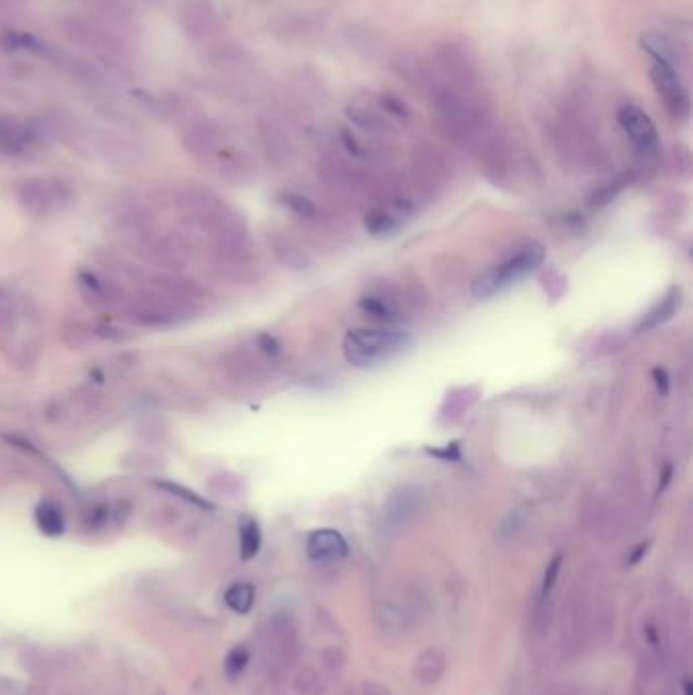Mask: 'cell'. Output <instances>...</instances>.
Listing matches in <instances>:
<instances>
[{"mask_svg":"<svg viewBox=\"0 0 693 695\" xmlns=\"http://www.w3.org/2000/svg\"><path fill=\"white\" fill-rule=\"evenodd\" d=\"M61 344L68 350H86L98 344V338L94 334V326L82 320H66L59 330Z\"/></svg>","mask_w":693,"mask_h":695,"instance_id":"ac0fdd59","label":"cell"},{"mask_svg":"<svg viewBox=\"0 0 693 695\" xmlns=\"http://www.w3.org/2000/svg\"><path fill=\"white\" fill-rule=\"evenodd\" d=\"M360 695H393L385 685H381L378 681L366 679L360 687Z\"/></svg>","mask_w":693,"mask_h":695,"instance_id":"836d02e7","label":"cell"},{"mask_svg":"<svg viewBox=\"0 0 693 695\" xmlns=\"http://www.w3.org/2000/svg\"><path fill=\"white\" fill-rule=\"evenodd\" d=\"M250 665V647L246 643L234 645L224 657V675L228 681H236Z\"/></svg>","mask_w":693,"mask_h":695,"instance_id":"44dd1931","label":"cell"},{"mask_svg":"<svg viewBox=\"0 0 693 695\" xmlns=\"http://www.w3.org/2000/svg\"><path fill=\"white\" fill-rule=\"evenodd\" d=\"M318 681H320L318 673H315V671L309 669V667H305V669L299 671V675H297V679H295V689H297V693L311 695V693L318 691V687H320Z\"/></svg>","mask_w":693,"mask_h":695,"instance_id":"1f68e13d","label":"cell"},{"mask_svg":"<svg viewBox=\"0 0 693 695\" xmlns=\"http://www.w3.org/2000/svg\"><path fill=\"white\" fill-rule=\"evenodd\" d=\"M360 309L378 322H395L397 320L395 307L383 297H364L360 301Z\"/></svg>","mask_w":693,"mask_h":695,"instance_id":"cb8c5ba5","label":"cell"},{"mask_svg":"<svg viewBox=\"0 0 693 695\" xmlns=\"http://www.w3.org/2000/svg\"><path fill=\"white\" fill-rule=\"evenodd\" d=\"M82 527L88 533H100L110 527V502H94L82 515Z\"/></svg>","mask_w":693,"mask_h":695,"instance_id":"603a6c76","label":"cell"},{"mask_svg":"<svg viewBox=\"0 0 693 695\" xmlns=\"http://www.w3.org/2000/svg\"><path fill=\"white\" fill-rule=\"evenodd\" d=\"M155 695H167V693H165V691H157Z\"/></svg>","mask_w":693,"mask_h":695,"instance_id":"74e56055","label":"cell"},{"mask_svg":"<svg viewBox=\"0 0 693 695\" xmlns=\"http://www.w3.org/2000/svg\"><path fill=\"white\" fill-rule=\"evenodd\" d=\"M448 671V655L439 647L423 649L411 663V677L419 685H435L444 679Z\"/></svg>","mask_w":693,"mask_h":695,"instance_id":"4fadbf2b","label":"cell"},{"mask_svg":"<svg viewBox=\"0 0 693 695\" xmlns=\"http://www.w3.org/2000/svg\"><path fill=\"white\" fill-rule=\"evenodd\" d=\"M143 283L147 285V289L167 295L194 309H200V305L208 299V291L198 281H194L192 277H187L183 273L159 271V273L145 275Z\"/></svg>","mask_w":693,"mask_h":695,"instance_id":"9c48e42d","label":"cell"},{"mask_svg":"<svg viewBox=\"0 0 693 695\" xmlns=\"http://www.w3.org/2000/svg\"><path fill=\"white\" fill-rule=\"evenodd\" d=\"M413 511H415L413 500H409L405 494H401V500H391L387 517H389L391 523L403 525L413 515Z\"/></svg>","mask_w":693,"mask_h":695,"instance_id":"83f0119b","label":"cell"},{"mask_svg":"<svg viewBox=\"0 0 693 695\" xmlns=\"http://www.w3.org/2000/svg\"><path fill=\"white\" fill-rule=\"evenodd\" d=\"M653 376H655V383H657L659 391H661L663 395H667V391H669V376H667V372H665L663 368H655V370H653Z\"/></svg>","mask_w":693,"mask_h":695,"instance_id":"d590c367","label":"cell"},{"mask_svg":"<svg viewBox=\"0 0 693 695\" xmlns=\"http://www.w3.org/2000/svg\"><path fill=\"white\" fill-rule=\"evenodd\" d=\"M112 230L124 238L126 244L143 240L159 230V218L155 210L139 200H122L110 214Z\"/></svg>","mask_w":693,"mask_h":695,"instance_id":"ba28073f","label":"cell"},{"mask_svg":"<svg viewBox=\"0 0 693 695\" xmlns=\"http://www.w3.org/2000/svg\"><path fill=\"white\" fill-rule=\"evenodd\" d=\"M181 143L187 153L198 155V157H208L220 149L222 135L214 124H194L183 133Z\"/></svg>","mask_w":693,"mask_h":695,"instance_id":"5bb4252c","label":"cell"},{"mask_svg":"<svg viewBox=\"0 0 693 695\" xmlns=\"http://www.w3.org/2000/svg\"><path fill=\"white\" fill-rule=\"evenodd\" d=\"M153 462L155 458L147 452H129V456L122 458V466L131 472H151L157 468Z\"/></svg>","mask_w":693,"mask_h":695,"instance_id":"f546056e","label":"cell"},{"mask_svg":"<svg viewBox=\"0 0 693 695\" xmlns=\"http://www.w3.org/2000/svg\"><path fill=\"white\" fill-rule=\"evenodd\" d=\"M649 549H651V543H649V541H645V543L637 545V547H635V551L630 553V557H628L626 565H630V567H633V565H639V563H641V561L647 557Z\"/></svg>","mask_w":693,"mask_h":695,"instance_id":"e575fe53","label":"cell"},{"mask_svg":"<svg viewBox=\"0 0 693 695\" xmlns=\"http://www.w3.org/2000/svg\"><path fill=\"white\" fill-rule=\"evenodd\" d=\"M238 547H240V559L250 561L255 559L263 547V531L255 517L242 515L238 521Z\"/></svg>","mask_w":693,"mask_h":695,"instance_id":"e0dca14e","label":"cell"},{"mask_svg":"<svg viewBox=\"0 0 693 695\" xmlns=\"http://www.w3.org/2000/svg\"><path fill=\"white\" fill-rule=\"evenodd\" d=\"M677 305H679V291L673 289L655 309H651V311L645 315L641 330H651V328H657L659 324L667 322V320L671 318V315L675 313Z\"/></svg>","mask_w":693,"mask_h":695,"instance_id":"7402d4cb","label":"cell"},{"mask_svg":"<svg viewBox=\"0 0 693 695\" xmlns=\"http://www.w3.org/2000/svg\"><path fill=\"white\" fill-rule=\"evenodd\" d=\"M15 198L33 220H47L76 204L78 194L70 181L57 177H29L17 183Z\"/></svg>","mask_w":693,"mask_h":695,"instance_id":"6da1fadb","label":"cell"},{"mask_svg":"<svg viewBox=\"0 0 693 695\" xmlns=\"http://www.w3.org/2000/svg\"><path fill=\"white\" fill-rule=\"evenodd\" d=\"M122 318L135 328L147 330H167L189 322L198 309L175 301L167 295L145 289L141 295L133 297L122 311Z\"/></svg>","mask_w":693,"mask_h":695,"instance_id":"7a4b0ae2","label":"cell"},{"mask_svg":"<svg viewBox=\"0 0 693 695\" xmlns=\"http://www.w3.org/2000/svg\"><path fill=\"white\" fill-rule=\"evenodd\" d=\"M45 143L41 129L19 116H0V153L21 157Z\"/></svg>","mask_w":693,"mask_h":695,"instance_id":"30bf717a","label":"cell"},{"mask_svg":"<svg viewBox=\"0 0 693 695\" xmlns=\"http://www.w3.org/2000/svg\"><path fill=\"white\" fill-rule=\"evenodd\" d=\"M681 691H683V695H693V683H691L689 677H685L681 681Z\"/></svg>","mask_w":693,"mask_h":695,"instance_id":"8d00e7d4","label":"cell"},{"mask_svg":"<svg viewBox=\"0 0 693 695\" xmlns=\"http://www.w3.org/2000/svg\"><path fill=\"white\" fill-rule=\"evenodd\" d=\"M106 405H108V401L98 389L80 387L66 401V419L70 415H76L80 419H92V417L100 415L106 409Z\"/></svg>","mask_w":693,"mask_h":695,"instance_id":"9a60e30c","label":"cell"},{"mask_svg":"<svg viewBox=\"0 0 693 695\" xmlns=\"http://www.w3.org/2000/svg\"><path fill=\"white\" fill-rule=\"evenodd\" d=\"M92 326H94V334H96L98 342H124V340L131 338V334L126 330L116 328V326L106 324V322H98Z\"/></svg>","mask_w":693,"mask_h":695,"instance_id":"4dcf8cb0","label":"cell"},{"mask_svg":"<svg viewBox=\"0 0 693 695\" xmlns=\"http://www.w3.org/2000/svg\"><path fill=\"white\" fill-rule=\"evenodd\" d=\"M76 285L84 301L98 311H122L133 299L118 279L92 269H80L76 273Z\"/></svg>","mask_w":693,"mask_h":695,"instance_id":"52a82bcc","label":"cell"},{"mask_svg":"<svg viewBox=\"0 0 693 695\" xmlns=\"http://www.w3.org/2000/svg\"><path fill=\"white\" fill-rule=\"evenodd\" d=\"M561 567H563V555L557 553L545 567V574H543V580H541V590H539V602H549V598H551V594L555 590V584L559 580Z\"/></svg>","mask_w":693,"mask_h":695,"instance_id":"d4e9b609","label":"cell"},{"mask_svg":"<svg viewBox=\"0 0 693 695\" xmlns=\"http://www.w3.org/2000/svg\"><path fill=\"white\" fill-rule=\"evenodd\" d=\"M133 502L129 498H116L114 502H110V527L114 529H124L129 525L131 517H133Z\"/></svg>","mask_w":693,"mask_h":695,"instance_id":"4316f807","label":"cell"},{"mask_svg":"<svg viewBox=\"0 0 693 695\" xmlns=\"http://www.w3.org/2000/svg\"><path fill=\"white\" fill-rule=\"evenodd\" d=\"M224 604L230 612L238 616H246L257 604V588L250 582H234L224 592Z\"/></svg>","mask_w":693,"mask_h":695,"instance_id":"ffe728a7","label":"cell"},{"mask_svg":"<svg viewBox=\"0 0 693 695\" xmlns=\"http://www.w3.org/2000/svg\"><path fill=\"white\" fill-rule=\"evenodd\" d=\"M23 663H25V669L33 675H43V673L51 671L47 655L43 651H39L37 647H31L23 653Z\"/></svg>","mask_w":693,"mask_h":695,"instance_id":"f1b7e54d","label":"cell"},{"mask_svg":"<svg viewBox=\"0 0 693 695\" xmlns=\"http://www.w3.org/2000/svg\"><path fill=\"white\" fill-rule=\"evenodd\" d=\"M151 486L163 494H169L185 504H189V507H194V509H200V511H212L214 509V504L210 500H206L204 496H200L198 492H194L192 488H187L183 484H177L173 480H167V478H153L151 480Z\"/></svg>","mask_w":693,"mask_h":695,"instance_id":"d6986e66","label":"cell"},{"mask_svg":"<svg viewBox=\"0 0 693 695\" xmlns=\"http://www.w3.org/2000/svg\"><path fill=\"white\" fill-rule=\"evenodd\" d=\"M177 519H179V511L171 507V504H159V507L151 513V521L161 529L175 525Z\"/></svg>","mask_w":693,"mask_h":695,"instance_id":"d6a6232c","label":"cell"},{"mask_svg":"<svg viewBox=\"0 0 693 695\" xmlns=\"http://www.w3.org/2000/svg\"><path fill=\"white\" fill-rule=\"evenodd\" d=\"M33 521L35 527L39 529L41 535L45 537H61L63 533L68 531V519L63 515L59 504H55L53 500H41L35 504L33 509Z\"/></svg>","mask_w":693,"mask_h":695,"instance_id":"2e32d148","label":"cell"},{"mask_svg":"<svg viewBox=\"0 0 693 695\" xmlns=\"http://www.w3.org/2000/svg\"><path fill=\"white\" fill-rule=\"evenodd\" d=\"M649 53L653 55V66H651V82L657 90L659 100L663 102L665 110L677 118L683 120L689 116V96L685 86L681 84L679 74L675 72L673 63L669 61V57L655 47H647Z\"/></svg>","mask_w":693,"mask_h":695,"instance_id":"8992f818","label":"cell"},{"mask_svg":"<svg viewBox=\"0 0 693 695\" xmlns=\"http://www.w3.org/2000/svg\"><path fill=\"white\" fill-rule=\"evenodd\" d=\"M618 124H620V129L624 131V135L628 137V141L633 143V147L639 153L651 155L659 149L657 126L643 108H639L635 104L622 106L618 110Z\"/></svg>","mask_w":693,"mask_h":695,"instance_id":"8fae6325","label":"cell"},{"mask_svg":"<svg viewBox=\"0 0 693 695\" xmlns=\"http://www.w3.org/2000/svg\"><path fill=\"white\" fill-rule=\"evenodd\" d=\"M543 261L545 248L539 242H529L521 246L517 252H513L511 257L480 275L472 285V295L476 299H488L504 289H509L511 285L535 273L543 265Z\"/></svg>","mask_w":693,"mask_h":695,"instance_id":"3957f363","label":"cell"},{"mask_svg":"<svg viewBox=\"0 0 693 695\" xmlns=\"http://www.w3.org/2000/svg\"><path fill=\"white\" fill-rule=\"evenodd\" d=\"M348 541L336 529H318L309 533L305 541V553L311 561L332 563L348 557Z\"/></svg>","mask_w":693,"mask_h":695,"instance_id":"7c38bea8","label":"cell"},{"mask_svg":"<svg viewBox=\"0 0 693 695\" xmlns=\"http://www.w3.org/2000/svg\"><path fill=\"white\" fill-rule=\"evenodd\" d=\"M167 435H169V429L161 419H145L139 425V437L145 441V444H151V446L163 444Z\"/></svg>","mask_w":693,"mask_h":695,"instance_id":"484cf974","label":"cell"},{"mask_svg":"<svg viewBox=\"0 0 693 695\" xmlns=\"http://www.w3.org/2000/svg\"><path fill=\"white\" fill-rule=\"evenodd\" d=\"M131 252L153 267H159L161 271H173L181 273L189 261H192V238L185 232L177 230H157L151 236L137 240L133 244H126Z\"/></svg>","mask_w":693,"mask_h":695,"instance_id":"5b68a950","label":"cell"},{"mask_svg":"<svg viewBox=\"0 0 693 695\" xmlns=\"http://www.w3.org/2000/svg\"><path fill=\"white\" fill-rule=\"evenodd\" d=\"M411 344L409 334L397 330H350L344 338V356L356 368H368L391 360Z\"/></svg>","mask_w":693,"mask_h":695,"instance_id":"277c9868","label":"cell"}]
</instances>
